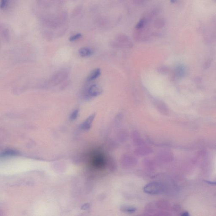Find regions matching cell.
Returning <instances> with one entry per match:
<instances>
[{"label":"cell","instance_id":"cell-1","mask_svg":"<svg viewBox=\"0 0 216 216\" xmlns=\"http://www.w3.org/2000/svg\"><path fill=\"white\" fill-rule=\"evenodd\" d=\"M163 185L161 183L153 182L144 186L143 190L145 193L150 195H158L163 191Z\"/></svg>","mask_w":216,"mask_h":216},{"label":"cell","instance_id":"cell-2","mask_svg":"<svg viewBox=\"0 0 216 216\" xmlns=\"http://www.w3.org/2000/svg\"><path fill=\"white\" fill-rule=\"evenodd\" d=\"M112 45L118 48H131L133 46V44L126 36L119 35L116 37L115 42L112 43Z\"/></svg>","mask_w":216,"mask_h":216},{"label":"cell","instance_id":"cell-3","mask_svg":"<svg viewBox=\"0 0 216 216\" xmlns=\"http://www.w3.org/2000/svg\"><path fill=\"white\" fill-rule=\"evenodd\" d=\"M154 104L157 109L162 114L167 115L169 113V108L163 100L160 99H155Z\"/></svg>","mask_w":216,"mask_h":216},{"label":"cell","instance_id":"cell-4","mask_svg":"<svg viewBox=\"0 0 216 216\" xmlns=\"http://www.w3.org/2000/svg\"><path fill=\"white\" fill-rule=\"evenodd\" d=\"M103 90L98 85H93L90 87L88 90V95L90 97H97L102 94Z\"/></svg>","mask_w":216,"mask_h":216},{"label":"cell","instance_id":"cell-5","mask_svg":"<svg viewBox=\"0 0 216 216\" xmlns=\"http://www.w3.org/2000/svg\"><path fill=\"white\" fill-rule=\"evenodd\" d=\"M96 114L94 113L89 116L81 125V129L84 131H87L90 128L92 124L96 117Z\"/></svg>","mask_w":216,"mask_h":216},{"label":"cell","instance_id":"cell-6","mask_svg":"<svg viewBox=\"0 0 216 216\" xmlns=\"http://www.w3.org/2000/svg\"><path fill=\"white\" fill-rule=\"evenodd\" d=\"M79 53L82 57H88L93 55V51L90 48H83L79 49Z\"/></svg>","mask_w":216,"mask_h":216},{"label":"cell","instance_id":"cell-7","mask_svg":"<svg viewBox=\"0 0 216 216\" xmlns=\"http://www.w3.org/2000/svg\"><path fill=\"white\" fill-rule=\"evenodd\" d=\"M101 74V70L100 68H97L92 71L87 78L88 81H92L96 80L100 76Z\"/></svg>","mask_w":216,"mask_h":216},{"label":"cell","instance_id":"cell-8","mask_svg":"<svg viewBox=\"0 0 216 216\" xmlns=\"http://www.w3.org/2000/svg\"><path fill=\"white\" fill-rule=\"evenodd\" d=\"M175 76L178 78H182L185 76L186 70L185 67L182 65H177L175 69Z\"/></svg>","mask_w":216,"mask_h":216},{"label":"cell","instance_id":"cell-9","mask_svg":"<svg viewBox=\"0 0 216 216\" xmlns=\"http://www.w3.org/2000/svg\"><path fill=\"white\" fill-rule=\"evenodd\" d=\"M120 210L121 211L125 213H133L135 212L136 209V208L131 205H123L121 206Z\"/></svg>","mask_w":216,"mask_h":216},{"label":"cell","instance_id":"cell-10","mask_svg":"<svg viewBox=\"0 0 216 216\" xmlns=\"http://www.w3.org/2000/svg\"><path fill=\"white\" fill-rule=\"evenodd\" d=\"M19 153L17 151H15L13 149H7V150H4L1 154V157H8L16 156L18 155Z\"/></svg>","mask_w":216,"mask_h":216},{"label":"cell","instance_id":"cell-11","mask_svg":"<svg viewBox=\"0 0 216 216\" xmlns=\"http://www.w3.org/2000/svg\"><path fill=\"white\" fill-rule=\"evenodd\" d=\"M165 24V22L163 19L162 18H158L155 20L154 22V26L157 28H163Z\"/></svg>","mask_w":216,"mask_h":216},{"label":"cell","instance_id":"cell-12","mask_svg":"<svg viewBox=\"0 0 216 216\" xmlns=\"http://www.w3.org/2000/svg\"><path fill=\"white\" fill-rule=\"evenodd\" d=\"M2 36L3 39L6 41H9V30L7 28H3V31L2 32Z\"/></svg>","mask_w":216,"mask_h":216},{"label":"cell","instance_id":"cell-13","mask_svg":"<svg viewBox=\"0 0 216 216\" xmlns=\"http://www.w3.org/2000/svg\"><path fill=\"white\" fill-rule=\"evenodd\" d=\"M79 112V109H75L74 110L70 116V119L72 121L75 120L77 119L78 116Z\"/></svg>","mask_w":216,"mask_h":216},{"label":"cell","instance_id":"cell-14","mask_svg":"<svg viewBox=\"0 0 216 216\" xmlns=\"http://www.w3.org/2000/svg\"><path fill=\"white\" fill-rule=\"evenodd\" d=\"M82 36H83V35H82L81 33H78V34H76L71 36L70 37L69 39V40L70 42H73V41H77V40H78L79 38H82Z\"/></svg>","mask_w":216,"mask_h":216},{"label":"cell","instance_id":"cell-15","mask_svg":"<svg viewBox=\"0 0 216 216\" xmlns=\"http://www.w3.org/2000/svg\"><path fill=\"white\" fill-rule=\"evenodd\" d=\"M8 4V0H1V9H4L7 6Z\"/></svg>","mask_w":216,"mask_h":216},{"label":"cell","instance_id":"cell-16","mask_svg":"<svg viewBox=\"0 0 216 216\" xmlns=\"http://www.w3.org/2000/svg\"><path fill=\"white\" fill-rule=\"evenodd\" d=\"M168 69L167 67H165V66H162V67H160V68L158 69V71L159 72L161 73H166L168 71Z\"/></svg>","mask_w":216,"mask_h":216},{"label":"cell","instance_id":"cell-17","mask_svg":"<svg viewBox=\"0 0 216 216\" xmlns=\"http://www.w3.org/2000/svg\"><path fill=\"white\" fill-rule=\"evenodd\" d=\"M90 206V205L89 203H85L82 205L81 209L82 210H87L89 209Z\"/></svg>","mask_w":216,"mask_h":216},{"label":"cell","instance_id":"cell-18","mask_svg":"<svg viewBox=\"0 0 216 216\" xmlns=\"http://www.w3.org/2000/svg\"><path fill=\"white\" fill-rule=\"evenodd\" d=\"M205 182L206 183L209 184L216 185V182H215V181L212 182V181H205Z\"/></svg>","mask_w":216,"mask_h":216},{"label":"cell","instance_id":"cell-19","mask_svg":"<svg viewBox=\"0 0 216 216\" xmlns=\"http://www.w3.org/2000/svg\"><path fill=\"white\" fill-rule=\"evenodd\" d=\"M189 214H188V212H184V213L182 214V215L184 216H189Z\"/></svg>","mask_w":216,"mask_h":216},{"label":"cell","instance_id":"cell-20","mask_svg":"<svg viewBox=\"0 0 216 216\" xmlns=\"http://www.w3.org/2000/svg\"><path fill=\"white\" fill-rule=\"evenodd\" d=\"M170 3H176L177 0H170Z\"/></svg>","mask_w":216,"mask_h":216}]
</instances>
